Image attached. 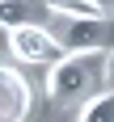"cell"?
I'll return each instance as SVG.
<instances>
[{
  "mask_svg": "<svg viewBox=\"0 0 114 122\" xmlns=\"http://www.w3.org/2000/svg\"><path fill=\"white\" fill-rule=\"evenodd\" d=\"M97 76H106V55H63L55 67H47V97L55 105H85L97 88Z\"/></svg>",
  "mask_w": 114,
  "mask_h": 122,
  "instance_id": "1",
  "label": "cell"
},
{
  "mask_svg": "<svg viewBox=\"0 0 114 122\" xmlns=\"http://www.w3.org/2000/svg\"><path fill=\"white\" fill-rule=\"evenodd\" d=\"M9 51H13V59L25 63V67H55V63L68 55V51L59 46V38L51 34L47 25L13 30V34H9Z\"/></svg>",
  "mask_w": 114,
  "mask_h": 122,
  "instance_id": "2",
  "label": "cell"
},
{
  "mask_svg": "<svg viewBox=\"0 0 114 122\" xmlns=\"http://www.w3.org/2000/svg\"><path fill=\"white\" fill-rule=\"evenodd\" d=\"M59 46L68 55H106L110 46V21L106 17H80V21H63L59 34Z\"/></svg>",
  "mask_w": 114,
  "mask_h": 122,
  "instance_id": "3",
  "label": "cell"
},
{
  "mask_svg": "<svg viewBox=\"0 0 114 122\" xmlns=\"http://www.w3.org/2000/svg\"><path fill=\"white\" fill-rule=\"evenodd\" d=\"M34 110V88L17 67L0 63V122H25Z\"/></svg>",
  "mask_w": 114,
  "mask_h": 122,
  "instance_id": "4",
  "label": "cell"
},
{
  "mask_svg": "<svg viewBox=\"0 0 114 122\" xmlns=\"http://www.w3.org/2000/svg\"><path fill=\"white\" fill-rule=\"evenodd\" d=\"M42 13H51L38 0H0V30H25V25H42Z\"/></svg>",
  "mask_w": 114,
  "mask_h": 122,
  "instance_id": "5",
  "label": "cell"
},
{
  "mask_svg": "<svg viewBox=\"0 0 114 122\" xmlns=\"http://www.w3.org/2000/svg\"><path fill=\"white\" fill-rule=\"evenodd\" d=\"M76 122H114V88H101L80 105Z\"/></svg>",
  "mask_w": 114,
  "mask_h": 122,
  "instance_id": "6",
  "label": "cell"
},
{
  "mask_svg": "<svg viewBox=\"0 0 114 122\" xmlns=\"http://www.w3.org/2000/svg\"><path fill=\"white\" fill-rule=\"evenodd\" d=\"M106 88H114V46L106 51Z\"/></svg>",
  "mask_w": 114,
  "mask_h": 122,
  "instance_id": "7",
  "label": "cell"
}]
</instances>
